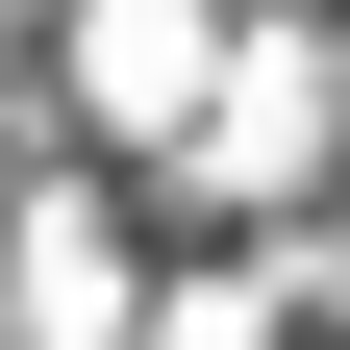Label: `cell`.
I'll list each match as a JSON object with an SVG mask.
<instances>
[{
  "label": "cell",
  "mask_w": 350,
  "mask_h": 350,
  "mask_svg": "<svg viewBox=\"0 0 350 350\" xmlns=\"http://www.w3.org/2000/svg\"><path fill=\"white\" fill-rule=\"evenodd\" d=\"M0 350H125V250L75 175H0Z\"/></svg>",
  "instance_id": "1"
},
{
  "label": "cell",
  "mask_w": 350,
  "mask_h": 350,
  "mask_svg": "<svg viewBox=\"0 0 350 350\" xmlns=\"http://www.w3.org/2000/svg\"><path fill=\"white\" fill-rule=\"evenodd\" d=\"M75 100L100 125H226V51L200 25H75Z\"/></svg>",
  "instance_id": "2"
},
{
  "label": "cell",
  "mask_w": 350,
  "mask_h": 350,
  "mask_svg": "<svg viewBox=\"0 0 350 350\" xmlns=\"http://www.w3.org/2000/svg\"><path fill=\"white\" fill-rule=\"evenodd\" d=\"M150 350H275V275H200V300L150 325Z\"/></svg>",
  "instance_id": "3"
}]
</instances>
